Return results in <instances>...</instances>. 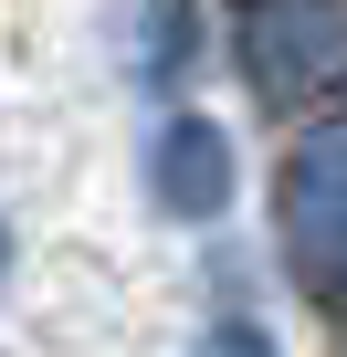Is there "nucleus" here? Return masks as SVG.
<instances>
[{
	"label": "nucleus",
	"instance_id": "39448f33",
	"mask_svg": "<svg viewBox=\"0 0 347 357\" xmlns=\"http://www.w3.org/2000/svg\"><path fill=\"white\" fill-rule=\"evenodd\" d=\"M200 357H274V336H263L253 315H221V326L200 336Z\"/></svg>",
	"mask_w": 347,
	"mask_h": 357
},
{
	"label": "nucleus",
	"instance_id": "f03ea898",
	"mask_svg": "<svg viewBox=\"0 0 347 357\" xmlns=\"http://www.w3.org/2000/svg\"><path fill=\"white\" fill-rule=\"evenodd\" d=\"M284 263L305 294L347 305V116L284 158Z\"/></svg>",
	"mask_w": 347,
	"mask_h": 357
},
{
	"label": "nucleus",
	"instance_id": "7ed1b4c3",
	"mask_svg": "<svg viewBox=\"0 0 347 357\" xmlns=\"http://www.w3.org/2000/svg\"><path fill=\"white\" fill-rule=\"evenodd\" d=\"M147 190H158V211H179V221H221L232 211V137L211 116H168L147 137Z\"/></svg>",
	"mask_w": 347,
	"mask_h": 357
},
{
	"label": "nucleus",
	"instance_id": "20e7f679",
	"mask_svg": "<svg viewBox=\"0 0 347 357\" xmlns=\"http://www.w3.org/2000/svg\"><path fill=\"white\" fill-rule=\"evenodd\" d=\"M147 74H190V0H147Z\"/></svg>",
	"mask_w": 347,
	"mask_h": 357
},
{
	"label": "nucleus",
	"instance_id": "423d86ee",
	"mask_svg": "<svg viewBox=\"0 0 347 357\" xmlns=\"http://www.w3.org/2000/svg\"><path fill=\"white\" fill-rule=\"evenodd\" d=\"M0 252H11V242H0Z\"/></svg>",
	"mask_w": 347,
	"mask_h": 357
},
{
	"label": "nucleus",
	"instance_id": "f257e3e1",
	"mask_svg": "<svg viewBox=\"0 0 347 357\" xmlns=\"http://www.w3.org/2000/svg\"><path fill=\"white\" fill-rule=\"evenodd\" d=\"M232 63L263 105H316L347 84V0H242Z\"/></svg>",
	"mask_w": 347,
	"mask_h": 357
}]
</instances>
